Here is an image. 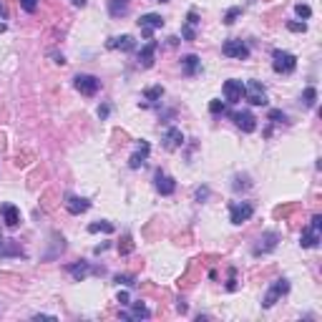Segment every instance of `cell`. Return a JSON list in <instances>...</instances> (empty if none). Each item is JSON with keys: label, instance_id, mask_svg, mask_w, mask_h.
<instances>
[{"label": "cell", "instance_id": "ffe728a7", "mask_svg": "<svg viewBox=\"0 0 322 322\" xmlns=\"http://www.w3.org/2000/svg\"><path fill=\"white\" fill-rule=\"evenodd\" d=\"M121 317H123V320H148V317H151V312H148L146 305L136 302V305L131 307V312H121Z\"/></svg>", "mask_w": 322, "mask_h": 322}, {"label": "cell", "instance_id": "d4e9b609", "mask_svg": "<svg viewBox=\"0 0 322 322\" xmlns=\"http://www.w3.org/2000/svg\"><path fill=\"white\" fill-rule=\"evenodd\" d=\"M161 96H164V88H161V86H154V88H146V91H144V98L151 101V103L161 101Z\"/></svg>", "mask_w": 322, "mask_h": 322}, {"label": "cell", "instance_id": "836d02e7", "mask_svg": "<svg viewBox=\"0 0 322 322\" xmlns=\"http://www.w3.org/2000/svg\"><path fill=\"white\" fill-rule=\"evenodd\" d=\"M131 249H134V244H131V237L126 234V237H123V244H118V252H121V254H128Z\"/></svg>", "mask_w": 322, "mask_h": 322}, {"label": "cell", "instance_id": "8992f818", "mask_svg": "<svg viewBox=\"0 0 322 322\" xmlns=\"http://www.w3.org/2000/svg\"><path fill=\"white\" fill-rule=\"evenodd\" d=\"M244 98L252 103V106H267V91L260 81H249L244 83Z\"/></svg>", "mask_w": 322, "mask_h": 322}, {"label": "cell", "instance_id": "603a6c76", "mask_svg": "<svg viewBox=\"0 0 322 322\" xmlns=\"http://www.w3.org/2000/svg\"><path fill=\"white\" fill-rule=\"evenodd\" d=\"M68 272H71V277H73L76 282H81V280H86V274L91 272V264H88V262L68 264Z\"/></svg>", "mask_w": 322, "mask_h": 322}, {"label": "cell", "instance_id": "f546056e", "mask_svg": "<svg viewBox=\"0 0 322 322\" xmlns=\"http://www.w3.org/2000/svg\"><path fill=\"white\" fill-rule=\"evenodd\" d=\"M287 28L292 30V33H305V30H307V23H305V20H290Z\"/></svg>", "mask_w": 322, "mask_h": 322}, {"label": "cell", "instance_id": "277c9868", "mask_svg": "<svg viewBox=\"0 0 322 322\" xmlns=\"http://www.w3.org/2000/svg\"><path fill=\"white\" fill-rule=\"evenodd\" d=\"M222 53H224L227 58L247 60V58H249V46H247L244 40H237V38H229V40H224V46H222Z\"/></svg>", "mask_w": 322, "mask_h": 322}, {"label": "cell", "instance_id": "ba28073f", "mask_svg": "<svg viewBox=\"0 0 322 322\" xmlns=\"http://www.w3.org/2000/svg\"><path fill=\"white\" fill-rule=\"evenodd\" d=\"M287 292H290V282H287V280H274V282H272V287H269V292L264 294L262 307H267V310H269V307H272V305H274L280 297H285Z\"/></svg>", "mask_w": 322, "mask_h": 322}, {"label": "cell", "instance_id": "e0dca14e", "mask_svg": "<svg viewBox=\"0 0 322 322\" xmlns=\"http://www.w3.org/2000/svg\"><path fill=\"white\" fill-rule=\"evenodd\" d=\"M106 46H109L111 51H126V53L136 51V40H134L131 35H116V38H109Z\"/></svg>", "mask_w": 322, "mask_h": 322}, {"label": "cell", "instance_id": "f1b7e54d", "mask_svg": "<svg viewBox=\"0 0 322 322\" xmlns=\"http://www.w3.org/2000/svg\"><path fill=\"white\" fill-rule=\"evenodd\" d=\"M239 15H242V8H232V10H227V15H224V23H227V26H232Z\"/></svg>", "mask_w": 322, "mask_h": 322}, {"label": "cell", "instance_id": "2e32d148", "mask_svg": "<svg viewBox=\"0 0 322 322\" xmlns=\"http://www.w3.org/2000/svg\"><path fill=\"white\" fill-rule=\"evenodd\" d=\"M156 51H159V43L151 38L146 46L139 51V66H141V68H151V66H154V56H156Z\"/></svg>", "mask_w": 322, "mask_h": 322}, {"label": "cell", "instance_id": "5bb4252c", "mask_svg": "<svg viewBox=\"0 0 322 322\" xmlns=\"http://www.w3.org/2000/svg\"><path fill=\"white\" fill-rule=\"evenodd\" d=\"M148 151H151L148 141H139V144H136V151H134L131 159H128V166H131V169H141L144 161L148 159Z\"/></svg>", "mask_w": 322, "mask_h": 322}, {"label": "cell", "instance_id": "8d00e7d4", "mask_svg": "<svg viewBox=\"0 0 322 322\" xmlns=\"http://www.w3.org/2000/svg\"><path fill=\"white\" fill-rule=\"evenodd\" d=\"M5 18H8V10H5V5L0 3V20H5Z\"/></svg>", "mask_w": 322, "mask_h": 322}, {"label": "cell", "instance_id": "60d3db41", "mask_svg": "<svg viewBox=\"0 0 322 322\" xmlns=\"http://www.w3.org/2000/svg\"><path fill=\"white\" fill-rule=\"evenodd\" d=\"M154 3H169V0H154Z\"/></svg>", "mask_w": 322, "mask_h": 322}, {"label": "cell", "instance_id": "4dcf8cb0", "mask_svg": "<svg viewBox=\"0 0 322 322\" xmlns=\"http://www.w3.org/2000/svg\"><path fill=\"white\" fill-rule=\"evenodd\" d=\"M18 3H20V8L26 13H35L38 10V0H18Z\"/></svg>", "mask_w": 322, "mask_h": 322}, {"label": "cell", "instance_id": "30bf717a", "mask_svg": "<svg viewBox=\"0 0 322 322\" xmlns=\"http://www.w3.org/2000/svg\"><path fill=\"white\" fill-rule=\"evenodd\" d=\"M277 242H280V234H277V232H264V234L260 237V244L252 249V254H254V257H262V254L272 252V249L277 247Z\"/></svg>", "mask_w": 322, "mask_h": 322}, {"label": "cell", "instance_id": "9a60e30c", "mask_svg": "<svg viewBox=\"0 0 322 322\" xmlns=\"http://www.w3.org/2000/svg\"><path fill=\"white\" fill-rule=\"evenodd\" d=\"M164 148L166 151H174V148H181L184 146V134H181V128H166V134H164Z\"/></svg>", "mask_w": 322, "mask_h": 322}, {"label": "cell", "instance_id": "4316f807", "mask_svg": "<svg viewBox=\"0 0 322 322\" xmlns=\"http://www.w3.org/2000/svg\"><path fill=\"white\" fill-rule=\"evenodd\" d=\"M269 121H272V123H285V121H287V116H285V111H280V109H272V111H269Z\"/></svg>", "mask_w": 322, "mask_h": 322}, {"label": "cell", "instance_id": "4fadbf2b", "mask_svg": "<svg viewBox=\"0 0 322 322\" xmlns=\"http://www.w3.org/2000/svg\"><path fill=\"white\" fill-rule=\"evenodd\" d=\"M197 28H199V15H197V10H189L186 13V23L181 28V38L184 40H197Z\"/></svg>", "mask_w": 322, "mask_h": 322}, {"label": "cell", "instance_id": "f35d334b", "mask_svg": "<svg viewBox=\"0 0 322 322\" xmlns=\"http://www.w3.org/2000/svg\"><path fill=\"white\" fill-rule=\"evenodd\" d=\"M73 5H78V8H83V5H86V0H73Z\"/></svg>", "mask_w": 322, "mask_h": 322}, {"label": "cell", "instance_id": "52a82bcc", "mask_svg": "<svg viewBox=\"0 0 322 322\" xmlns=\"http://www.w3.org/2000/svg\"><path fill=\"white\" fill-rule=\"evenodd\" d=\"M73 86H76L78 93H83V96H96V93H98V88H101V81H98L96 76L81 73V76H76V78H73Z\"/></svg>", "mask_w": 322, "mask_h": 322}, {"label": "cell", "instance_id": "74e56055", "mask_svg": "<svg viewBox=\"0 0 322 322\" xmlns=\"http://www.w3.org/2000/svg\"><path fill=\"white\" fill-rule=\"evenodd\" d=\"M98 116H101V118H106V116H109V106H103V109H98Z\"/></svg>", "mask_w": 322, "mask_h": 322}, {"label": "cell", "instance_id": "1f68e13d", "mask_svg": "<svg viewBox=\"0 0 322 322\" xmlns=\"http://www.w3.org/2000/svg\"><path fill=\"white\" fill-rule=\"evenodd\" d=\"M116 282L118 285H123V287H131L136 280H134V274H116Z\"/></svg>", "mask_w": 322, "mask_h": 322}, {"label": "cell", "instance_id": "d6a6232c", "mask_svg": "<svg viewBox=\"0 0 322 322\" xmlns=\"http://www.w3.org/2000/svg\"><path fill=\"white\" fill-rule=\"evenodd\" d=\"M209 111L217 116V114H224V111H227V106H224L222 101H211V103H209Z\"/></svg>", "mask_w": 322, "mask_h": 322}, {"label": "cell", "instance_id": "ab89813d", "mask_svg": "<svg viewBox=\"0 0 322 322\" xmlns=\"http://www.w3.org/2000/svg\"><path fill=\"white\" fill-rule=\"evenodd\" d=\"M3 30H5V23H0V33H3Z\"/></svg>", "mask_w": 322, "mask_h": 322}, {"label": "cell", "instance_id": "5b68a950", "mask_svg": "<svg viewBox=\"0 0 322 322\" xmlns=\"http://www.w3.org/2000/svg\"><path fill=\"white\" fill-rule=\"evenodd\" d=\"M252 214H254V204H249V202H232L229 204V219H232V224L249 222Z\"/></svg>", "mask_w": 322, "mask_h": 322}, {"label": "cell", "instance_id": "7c38bea8", "mask_svg": "<svg viewBox=\"0 0 322 322\" xmlns=\"http://www.w3.org/2000/svg\"><path fill=\"white\" fill-rule=\"evenodd\" d=\"M154 181H156V191H159L161 197H171L176 191V181L169 174H164V171H156Z\"/></svg>", "mask_w": 322, "mask_h": 322}, {"label": "cell", "instance_id": "cb8c5ba5", "mask_svg": "<svg viewBox=\"0 0 322 322\" xmlns=\"http://www.w3.org/2000/svg\"><path fill=\"white\" fill-rule=\"evenodd\" d=\"M302 103L307 106V109H312L315 103H317V91L310 86V88H305V93H302Z\"/></svg>", "mask_w": 322, "mask_h": 322}, {"label": "cell", "instance_id": "ac0fdd59", "mask_svg": "<svg viewBox=\"0 0 322 322\" xmlns=\"http://www.w3.org/2000/svg\"><path fill=\"white\" fill-rule=\"evenodd\" d=\"M0 214H3V222H5L8 229H15V227L20 224V211H18V206L3 204L0 206Z\"/></svg>", "mask_w": 322, "mask_h": 322}, {"label": "cell", "instance_id": "484cf974", "mask_svg": "<svg viewBox=\"0 0 322 322\" xmlns=\"http://www.w3.org/2000/svg\"><path fill=\"white\" fill-rule=\"evenodd\" d=\"M88 232H106V234H111V232H114V224H111V222H96V224L88 227Z\"/></svg>", "mask_w": 322, "mask_h": 322}, {"label": "cell", "instance_id": "d590c367", "mask_svg": "<svg viewBox=\"0 0 322 322\" xmlns=\"http://www.w3.org/2000/svg\"><path fill=\"white\" fill-rule=\"evenodd\" d=\"M118 302H121V305H131V302H128V294H126V292H118Z\"/></svg>", "mask_w": 322, "mask_h": 322}, {"label": "cell", "instance_id": "8fae6325", "mask_svg": "<svg viewBox=\"0 0 322 322\" xmlns=\"http://www.w3.org/2000/svg\"><path fill=\"white\" fill-rule=\"evenodd\" d=\"M222 91H224V98H227V103H239V101L244 98V83H242V81H237V78L227 81Z\"/></svg>", "mask_w": 322, "mask_h": 322}, {"label": "cell", "instance_id": "6da1fadb", "mask_svg": "<svg viewBox=\"0 0 322 322\" xmlns=\"http://www.w3.org/2000/svg\"><path fill=\"white\" fill-rule=\"evenodd\" d=\"M320 237H322V217H312V222H310V227L307 229H302V234H299V244L305 247V249H315L317 244H320Z\"/></svg>", "mask_w": 322, "mask_h": 322}, {"label": "cell", "instance_id": "44dd1931", "mask_svg": "<svg viewBox=\"0 0 322 322\" xmlns=\"http://www.w3.org/2000/svg\"><path fill=\"white\" fill-rule=\"evenodd\" d=\"M181 66H184V76H197L199 71H202V60H199V56H184L181 58Z\"/></svg>", "mask_w": 322, "mask_h": 322}, {"label": "cell", "instance_id": "7402d4cb", "mask_svg": "<svg viewBox=\"0 0 322 322\" xmlns=\"http://www.w3.org/2000/svg\"><path fill=\"white\" fill-rule=\"evenodd\" d=\"M128 5H131V0H109V13H111V18H123V15L128 13Z\"/></svg>", "mask_w": 322, "mask_h": 322}, {"label": "cell", "instance_id": "e575fe53", "mask_svg": "<svg viewBox=\"0 0 322 322\" xmlns=\"http://www.w3.org/2000/svg\"><path fill=\"white\" fill-rule=\"evenodd\" d=\"M206 197H209V189H206V186H204V189H199V191H197V199H199V202H204Z\"/></svg>", "mask_w": 322, "mask_h": 322}, {"label": "cell", "instance_id": "7a4b0ae2", "mask_svg": "<svg viewBox=\"0 0 322 322\" xmlns=\"http://www.w3.org/2000/svg\"><path fill=\"white\" fill-rule=\"evenodd\" d=\"M272 68L277 71V73H292L294 68H297V58H294L292 53H287V51H272Z\"/></svg>", "mask_w": 322, "mask_h": 322}, {"label": "cell", "instance_id": "3957f363", "mask_svg": "<svg viewBox=\"0 0 322 322\" xmlns=\"http://www.w3.org/2000/svg\"><path fill=\"white\" fill-rule=\"evenodd\" d=\"M139 28H141V35L146 38V40H151L154 38V30H159V28H164V18L159 15V13H144L139 20Z\"/></svg>", "mask_w": 322, "mask_h": 322}, {"label": "cell", "instance_id": "9c48e42d", "mask_svg": "<svg viewBox=\"0 0 322 322\" xmlns=\"http://www.w3.org/2000/svg\"><path fill=\"white\" fill-rule=\"evenodd\" d=\"M229 118L234 121L237 128H242L244 134H252V131L257 128V118L252 116L249 111H232V114H229Z\"/></svg>", "mask_w": 322, "mask_h": 322}, {"label": "cell", "instance_id": "83f0119b", "mask_svg": "<svg viewBox=\"0 0 322 322\" xmlns=\"http://www.w3.org/2000/svg\"><path fill=\"white\" fill-rule=\"evenodd\" d=\"M294 13H297L299 18H310V15H312V8L305 5V3H297V5H294Z\"/></svg>", "mask_w": 322, "mask_h": 322}, {"label": "cell", "instance_id": "d6986e66", "mask_svg": "<svg viewBox=\"0 0 322 322\" xmlns=\"http://www.w3.org/2000/svg\"><path fill=\"white\" fill-rule=\"evenodd\" d=\"M63 206H66L71 214H83V211H88V209H91V202H88V199H83V197H76V194H71V197H66Z\"/></svg>", "mask_w": 322, "mask_h": 322}]
</instances>
